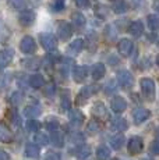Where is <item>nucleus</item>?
Masks as SVG:
<instances>
[{
    "mask_svg": "<svg viewBox=\"0 0 159 160\" xmlns=\"http://www.w3.org/2000/svg\"><path fill=\"white\" fill-rule=\"evenodd\" d=\"M140 85H141V92L146 100L149 102H154L155 98H156V85H155V81L152 78H142L140 81Z\"/></svg>",
    "mask_w": 159,
    "mask_h": 160,
    "instance_id": "nucleus-1",
    "label": "nucleus"
},
{
    "mask_svg": "<svg viewBox=\"0 0 159 160\" xmlns=\"http://www.w3.org/2000/svg\"><path fill=\"white\" fill-rule=\"evenodd\" d=\"M39 43L46 52H53L57 48V39L53 33L50 32H44L39 35Z\"/></svg>",
    "mask_w": 159,
    "mask_h": 160,
    "instance_id": "nucleus-2",
    "label": "nucleus"
},
{
    "mask_svg": "<svg viewBox=\"0 0 159 160\" xmlns=\"http://www.w3.org/2000/svg\"><path fill=\"white\" fill-rule=\"evenodd\" d=\"M20 50L23 52L24 54H28V56H31L32 53H35L36 52L35 39H33L32 36H29V35H25L20 42Z\"/></svg>",
    "mask_w": 159,
    "mask_h": 160,
    "instance_id": "nucleus-3",
    "label": "nucleus"
},
{
    "mask_svg": "<svg viewBox=\"0 0 159 160\" xmlns=\"http://www.w3.org/2000/svg\"><path fill=\"white\" fill-rule=\"evenodd\" d=\"M117 82L120 84L121 88L131 89L134 85V77L128 70H120V71L117 72Z\"/></svg>",
    "mask_w": 159,
    "mask_h": 160,
    "instance_id": "nucleus-4",
    "label": "nucleus"
},
{
    "mask_svg": "<svg viewBox=\"0 0 159 160\" xmlns=\"http://www.w3.org/2000/svg\"><path fill=\"white\" fill-rule=\"evenodd\" d=\"M98 91H99V87H98V85H94V84L92 85H88V87H84L81 91H80V93L77 96V103L78 104L85 103L94 93H96Z\"/></svg>",
    "mask_w": 159,
    "mask_h": 160,
    "instance_id": "nucleus-5",
    "label": "nucleus"
},
{
    "mask_svg": "<svg viewBox=\"0 0 159 160\" xmlns=\"http://www.w3.org/2000/svg\"><path fill=\"white\" fill-rule=\"evenodd\" d=\"M57 35H59V38L62 39V41H69V39L71 38V35H73V27H71V24L66 22V21L60 22L59 27H57Z\"/></svg>",
    "mask_w": 159,
    "mask_h": 160,
    "instance_id": "nucleus-6",
    "label": "nucleus"
},
{
    "mask_svg": "<svg viewBox=\"0 0 159 160\" xmlns=\"http://www.w3.org/2000/svg\"><path fill=\"white\" fill-rule=\"evenodd\" d=\"M142 148H144V142L140 137H133L128 139L127 149L131 155H138V153L142 150Z\"/></svg>",
    "mask_w": 159,
    "mask_h": 160,
    "instance_id": "nucleus-7",
    "label": "nucleus"
},
{
    "mask_svg": "<svg viewBox=\"0 0 159 160\" xmlns=\"http://www.w3.org/2000/svg\"><path fill=\"white\" fill-rule=\"evenodd\" d=\"M133 48H134L133 42H131L130 39H127V38L121 39V41L119 42V45H117L119 53H120V56H123V57H128V56H130L131 52H133Z\"/></svg>",
    "mask_w": 159,
    "mask_h": 160,
    "instance_id": "nucleus-8",
    "label": "nucleus"
},
{
    "mask_svg": "<svg viewBox=\"0 0 159 160\" xmlns=\"http://www.w3.org/2000/svg\"><path fill=\"white\" fill-rule=\"evenodd\" d=\"M149 116H151V112L148 109H144V107H137L133 112V120L136 124H142L144 121L149 118Z\"/></svg>",
    "mask_w": 159,
    "mask_h": 160,
    "instance_id": "nucleus-9",
    "label": "nucleus"
},
{
    "mask_svg": "<svg viewBox=\"0 0 159 160\" xmlns=\"http://www.w3.org/2000/svg\"><path fill=\"white\" fill-rule=\"evenodd\" d=\"M14 58V50L13 49H4L0 52V71L4 70Z\"/></svg>",
    "mask_w": 159,
    "mask_h": 160,
    "instance_id": "nucleus-10",
    "label": "nucleus"
},
{
    "mask_svg": "<svg viewBox=\"0 0 159 160\" xmlns=\"http://www.w3.org/2000/svg\"><path fill=\"white\" fill-rule=\"evenodd\" d=\"M69 118H70V124H71V125H74V127H80V125L84 122L85 117H84V114H82L78 109H70Z\"/></svg>",
    "mask_w": 159,
    "mask_h": 160,
    "instance_id": "nucleus-11",
    "label": "nucleus"
},
{
    "mask_svg": "<svg viewBox=\"0 0 159 160\" xmlns=\"http://www.w3.org/2000/svg\"><path fill=\"white\" fill-rule=\"evenodd\" d=\"M88 75V67L87 66H75L74 70H73V78H74L75 82L81 84V82L85 81Z\"/></svg>",
    "mask_w": 159,
    "mask_h": 160,
    "instance_id": "nucleus-12",
    "label": "nucleus"
},
{
    "mask_svg": "<svg viewBox=\"0 0 159 160\" xmlns=\"http://www.w3.org/2000/svg\"><path fill=\"white\" fill-rule=\"evenodd\" d=\"M110 107L115 113H123L127 109V102L123 96H115L112 99Z\"/></svg>",
    "mask_w": 159,
    "mask_h": 160,
    "instance_id": "nucleus-13",
    "label": "nucleus"
},
{
    "mask_svg": "<svg viewBox=\"0 0 159 160\" xmlns=\"http://www.w3.org/2000/svg\"><path fill=\"white\" fill-rule=\"evenodd\" d=\"M84 45L85 42L82 41V39H74V41L71 42L69 46H67V53L70 54V56H77L78 53H81V50L84 49Z\"/></svg>",
    "mask_w": 159,
    "mask_h": 160,
    "instance_id": "nucleus-14",
    "label": "nucleus"
},
{
    "mask_svg": "<svg viewBox=\"0 0 159 160\" xmlns=\"http://www.w3.org/2000/svg\"><path fill=\"white\" fill-rule=\"evenodd\" d=\"M18 21H20V24L23 27H31L33 24V21H35V14L31 10L23 11L20 14V17H18Z\"/></svg>",
    "mask_w": 159,
    "mask_h": 160,
    "instance_id": "nucleus-15",
    "label": "nucleus"
},
{
    "mask_svg": "<svg viewBox=\"0 0 159 160\" xmlns=\"http://www.w3.org/2000/svg\"><path fill=\"white\" fill-rule=\"evenodd\" d=\"M110 128L113 131H116V132H121V131H126L127 130L128 124H127L126 118H123V117H116V118L112 120Z\"/></svg>",
    "mask_w": 159,
    "mask_h": 160,
    "instance_id": "nucleus-16",
    "label": "nucleus"
},
{
    "mask_svg": "<svg viewBox=\"0 0 159 160\" xmlns=\"http://www.w3.org/2000/svg\"><path fill=\"white\" fill-rule=\"evenodd\" d=\"M128 32L134 36V38H140L144 32V24L141 21H133L128 27Z\"/></svg>",
    "mask_w": 159,
    "mask_h": 160,
    "instance_id": "nucleus-17",
    "label": "nucleus"
},
{
    "mask_svg": "<svg viewBox=\"0 0 159 160\" xmlns=\"http://www.w3.org/2000/svg\"><path fill=\"white\" fill-rule=\"evenodd\" d=\"M23 66L25 67V68L28 70H38L39 67L42 66V60L38 57H29V58H25V60H23Z\"/></svg>",
    "mask_w": 159,
    "mask_h": 160,
    "instance_id": "nucleus-18",
    "label": "nucleus"
},
{
    "mask_svg": "<svg viewBox=\"0 0 159 160\" xmlns=\"http://www.w3.org/2000/svg\"><path fill=\"white\" fill-rule=\"evenodd\" d=\"M105 72H106L105 64H102V63L94 64V67H92V78L95 79V81H99V79H102L103 75H105Z\"/></svg>",
    "mask_w": 159,
    "mask_h": 160,
    "instance_id": "nucleus-19",
    "label": "nucleus"
},
{
    "mask_svg": "<svg viewBox=\"0 0 159 160\" xmlns=\"http://www.w3.org/2000/svg\"><path fill=\"white\" fill-rule=\"evenodd\" d=\"M45 85V78L44 75L41 74H33V75L29 77V87L33 89H39V88H44Z\"/></svg>",
    "mask_w": 159,
    "mask_h": 160,
    "instance_id": "nucleus-20",
    "label": "nucleus"
},
{
    "mask_svg": "<svg viewBox=\"0 0 159 160\" xmlns=\"http://www.w3.org/2000/svg\"><path fill=\"white\" fill-rule=\"evenodd\" d=\"M92 114L98 117V118H105L108 117V112H106V107L102 102H96L92 106Z\"/></svg>",
    "mask_w": 159,
    "mask_h": 160,
    "instance_id": "nucleus-21",
    "label": "nucleus"
},
{
    "mask_svg": "<svg viewBox=\"0 0 159 160\" xmlns=\"http://www.w3.org/2000/svg\"><path fill=\"white\" fill-rule=\"evenodd\" d=\"M71 109V99H70V92L63 91L62 92V100H60V110L62 112H69Z\"/></svg>",
    "mask_w": 159,
    "mask_h": 160,
    "instance_id": "nucleus-22",
    "label": "nucleus"
},
{
    "mask_svg": "<svg viewBox=\"0 0 159 160\" xmlns=\"http://www.w3.org/2000/svg\"><path fill=\"white\" fill-rule=\"evenodd\" d=\"M50 143L53 146H56V148H63L64 146V137H63V134L62 132H59V131H54V132H52L50 134Z\"/></svg>",
    "mask_w": 159,
    "mask_h": 160,
    "instance_id": "nucleus-23",
    "label": "nucleus"
},
{
    "mask_svg": "<svg viewBox=\"0 0 159 160\" xmlns=\"http://www.w3.org/2000/svg\"><path fill=\"white\" fill-rule=\"evenodd\" d=\"M25 156L31 159H36L39 158V146L35 143H27L25 146Z\"/></svg>",
    "mask_w": 159,
    "mask_h": 160,
    "instance_id": "nucleus-24",
    "label": "nucleus"
},
{
    "mask_svg": "<svg viewBox=\"0 0 159 160\" xmlns=\"http://www.w3.org/2000/svg\"><path fill=\"white\" fill-rule=\"evenodd\" d=\"M8 4L17 11H27L28 10V3L27 0H8Z\"/></svg>",
    "mask_w": 159,
    "mask_h": 160,
    "instance_id": "nucleus-25",
    "label": "nucleus"
},
{
    "mask_svg": "<svg viewBox=\"0 0 159 160\" xmlns=\"http://www.w3.org/2000/svg\"><path fill=\"white\" fill-rule=\"evenodd\" d=\"M11 139H13L11 131L8 130L3 122H0V141H2V142H11Z\"/></svg>",
    "mask_w": 159,
    "mask_h": 160,
    "instance_id": "nucleus-26",
    "label": "nucleus"
},
{
    "mask_svg": "<svg viewBox=\"0 0 159 160\" xmlns=\"http://www.w3.org/2000/svg\"><path fill=\"white\" fill-rule=\"evenodd\" d=\"M96 159L98 160H109L110 159V149L106 145H100L96 149Z\"/></svg>",
    "mask_w": 159,
    "mask_h": 160,
    "instance_id": "nucleus-27",
    "label": "nucleus"
},
{
    "mask_svg": "<svg viewBox=\"0 0 159 160\" xmlns=\"http://www.w3.org/2000/svg\"><path fill=\"white\" fill-rule=\"evenodd\" d=\"M124 137L121 134H116V135H113V137L110 138V145L113 149H116V150H119V149H121L124 145Z\"/></svg>",
    "mask_w": 159,
    "mask_h": 160,
    "instance_id": "nucleus-28",
    "label": "nucleus"
},
{
    "mask_svg": "<svg viewBox=\"0 0 159 160\" xmlns=\"http://www.w3.org/2000/svg\"><path fill=\"white\" fill-rule=\"evenodd\" d=\"M45 127H46V130H48V131L54 132V131L59 130L60 122H59V120H57L56 117H48L46 121H45Z\"/></svg>",
    "mask_w": 159,
    "mask_h": 160,
    "instance_id": "nucleus-29",
    "label": "nucleus"
},
{
    "mask_svg": "<svg viewBox=\"0 0 159 160\" xmlns=\"http://www.w3.org/2000/svg\"><path fill=\"white\" fill-rule=\"evenodd\" d=\"M90 155H91V148L88 145H80L77 149H75V156L81 160L87 159Z\"/></svg>",
    "mask_w": 159,
    "mask_h": 160,
    "instance_id": "nucleus-30",
    "label": "nucleus"
},
{
    "mask_svg": "<svg viewBox=\"0 0 159 160\" xmlns=\"http://www.w3.org/2000/svg\"><path fill=\"white\" fill-rule=\"evenodd\" d=\"M24 114H25L27 117H29V118H35V117H38L39 114H41V107L33 106V104L27 106L25 109H24Z\"/></svg>",
    "mask_w": 159,
    "mask_h": 160,
    "instance_id": "nucleus-31",
    "label": "nucleus"
},
{
    "mask_svg": "<svg viewBox=\"0 0 159 160\" xmlns=\"http://www.w3.org/2000/svg\"><path fill=\"white\" fill-rule=\"evenodd\" d=\"M128 10V4L124 0H116L115 6H113V11L116 14H124Z\"/></svg>",
    "mask_w": 159,
    "mask_h": 160,
    "instance_id": "nucleus-32",
    "label": "nucleus"
},
{
    "mask_svg": "<svg viewBox=\"0 0 159 160\" xmlns=\"http://www.w3.org/2000/svg\"><path fill=\"white\" fill-rule=\"evenodd\" d=\"M71 20H73V24H74L77 28H81V27H84L85 22H87L84 14H81V13H73L71 14Z\"/></svg>",
    "mask_w": 159,
    "mask_h": 160,
    "instance_id": "nucleus-33",
    "label": "nucleus"
},
{
    "mask_svg": "<svg viewBox=\"0 0 159 160\" xmlns=\"http://www.w3.org/2000/svg\"><path fill=\"white\" fill-rule=\"evenodd\" d=\"M7 118L10 120V122L11 124H14V125H20L21 124V117L20 114H18V112L16 109H10L7 112Z\"/></svg>",
    "mask_w": 159,
    "mask_h": 160,
    "instance_id": "nucleus-34",
    "label": "nucleus"
},
{
    "mask_svg": "<svg viewBox=\"0 0 159 160\" xmlns=\"http://www.w3.org/2000/svg\"><path fill=\"white\" fill-rule=\"evenodd\" d=\"M35 145H39V146H46L49 143V137L46 134H42V132H36L35 134Z\"/></svg>",
    "mask_w": 159,
    "mask_h": 160,
    "instance_id": "nucleus-35",
    "label": "nucleus"
},
{
    "mask_svg": "<svg viewBox=\"0 0 159 160\" xmlns=\"http://www.w3.org/2000/svg\"><path fill=\"white\" fill-rule=\"evenodd\" d=\"M146 20H148V27L151 31H158L159 29V17L158 15H154V14H149L148 17H146Z\"/></svg>",
    "mask_w": 159,
    "mask_h": 160,
    "instance_id": "nucleus-36",
    "label": "nucleus"
},
{
    "mask_svg": "<svg viewBox=\"0 0 159 160\" xmlns=\"http://www.w3.org/2000/svg\"><path fill=\"white\" fill-rule=\"evenodd\" d=\"M25 128H27V131H29V132H39V130H41V122L31 118L27 121Z\"/></svg>",
    "mask_w": 159,
    "mask_h": 160,
    "instance_id": "nucleus-37",
    "label": "nucleus"
},
{
    "mask_svg": "<svg viewBox=\"0 0 159 160\" xmlns=\"http://www.w3.org/2000/svg\"><path fill=\"white\" fill-rule=\"evenodd\" d=\"M64 7H66V2L64 0H53V3L50 6V10L53 13H59V11L64 10Z\"/></svg>",
    "mask_w": 159,
    "mask_h": 160,
    "instance_id": "nucleus-38",
    "label": "nucleus"
},
{
    "mask_svg": "<svg viewBox=\"0 0 159 160\" xmlns=\"http://www.w3.org/2000/svg\"><path fill=\"white\" fill-rule=\"evenodd\" d=\"M24 100V95L21 93L20 91H17V92H13V95H11V98H10V102L11 104H14V106H18L21 102Z\"/></svg>",
    "mask_w": 159,
    "mask_h": 160,
    "instance_id": "nucleus-39",
    "label": "nucleus"
},
{
    "mask_svg": "<svg viewBox=\"0 0 159 160\" xmlns=\"http://www.w3.org/2000/svg\"><path fill=\"white\" fill-rule=\"evenodd\" d=\"M54 92H56V87H54V84H49L46 87H44V93L45 96L48 98H52L54 95Z\"/></svg>",
    "mask_w": 159,
    "mask_h": 160,
    "instance_id": "nucleus-40",
    "label": "nucleus"
},
{
    "mask_svg": "<svg viewBox=\"0 0 159 160\" xmlns=\"http://www.w3.org/2000/svg\"><path fill=\"white\" fill-rule=\"evenodd\" d=\"M149 153L154 156H159V139H155L149 146Z\"/></svg>",
    "mask_w": 159,
    "mask_h": 160,
    "instance_id": "nucleus-41",
    "label": "nucleus"
},
{
    "mask_svg": "<svg viewBox=\"0 0 159 160\" xmlns=\"http://www.w3.org/2000/svg\"><path fill=\"white\" fill-rule=\"evenodd\" d=\"M95 14H96V15H99L100 18H103L105 15H108V10L105 8V6L98 4L96 7H95Z\"/></svg>",
    "mask_w": 159,
    "mask_h": 160,
    "instance_id": "nucleus-42",
    "label": "nucleus"
},
{
    "mask_svg": "<svg viewBox=\"0 0 159 160\" xmlns=\"http://www.w3.org/2000/svg\"><path fill=\"white\" fill-rule=\"evenodd\" d=\"M74 3L77 4V7H80V8H84V10L90 8V6H91L90 0H74Z\"/></svg>",
    "mask_w": 159,
    "mask_h": 160,
    "instance_id": "nucleus-43",
    "label": "nucleus"
},
{
    "mask_svg": "<svg viewBox=\"0 0 159 160\" xmlns=\"http://www.w3.org/2000/svg\"><path fill=\"white\" fill-rule=\"evenodd\" d=\"M88 131L91 132V134H96L98 131H99V124H98L96 121H91L90 124H88Z\"/></svg>",
    "mask_w": 159,
    "mask_h": 160,
    "instance_id": "nucleus-44",
    "label": "nucleus"
},
{
    "mask_svg": "<svg viewBox=\"0 0 159 160\" xmlns=\"http://www.w3.org/2000/svg\"><path fill=\"white\" fill-rule=\"evenodd\" d=\"M45 160H60V155L57 152H48L45 156Z\"/></svg>",
    "mask_w": 159,
    "mask_h": 160,
    "instance_id": "nucleus-45",
    "label": "nucleus"
},
{
    "mask_svg": "<svg viewBox=\"0 0 159 160\" xmlns=\"http://www.w3.org/2000/svg\"><path fill=\"white\" fill-rule=\"evenodd\" d=\"M0 160H11L10 155L4 149H2V148H0Z\"/></svg>",
    "mask_w": 159,
    "mask_h": 160,
    "instance_id": "nucleus-46",
    "label": "nucleus"
},
{
    "mask_svg": "<svg viewBox=\"0 0 159 160\" xmlns=\"http://www.w3.org/2000/svg\"><path fill=\"white\" fill-rule=\"evenodd\" d=\"M154 8H155V11L159 14V0H155L154 2Z\"/></svg>",
    "mask_w": 159,
    "mask_h": 160,
    "instance_id": "nucleus-47",
    "label": "nucleus"
},
{
    "mask_svg": "<svg viewBox=\"0 0 159 160\" xmlns=\"http://www.w3.org/2000/svg\"><path fill=\"white\" fill-rule=\"evenodd\" d=\"M156 64L159 66V54H158V57H156Z\"/></svg>",
    "mask_w": 159,
    "mask_h": 160,
    "instance_id": "nucleus-48",
    "label": "nucleus"
},
{
    "mask_svg": "<svg viewBox=\"0 0 159 160\" xmlns=\"http://www.w3.org/2000/svg\"><path fill=\"white\" fill-rule=\"evenodd\" d=\"M156 135H159V128H158V130H156Z\"/></svg>",
    "mask_w": 159,
    "mask_h": 160,
    "instance_id": "nucleus-49",
    "label": "nucleus"
},
{
    "mask_svg": "<svg viewBox=\"0 0 159 160\" xmlns=\"http://www.w3.org/2000/svg\"><path fill=\"white\" fill-rule=\"evenodd\" d=\"M112 160H120V159H117V158H116V159H112Z\"/></svg>",
    "mask_w": 159,
    "mask_h": 160,
    "instance_id": "nucleus-50",
    "label": "nucleus"
},
{
    "mask_svg": "<svg viewBox=\"0 0 159 160\" xmlns=\"http://www.w3.org/2000/svg\"><path fill=\"white\" fill-rule=\"evenodd\" d=\"M158 45H159V43H158Z\"/></svg>",
    "mask_w": 159,
    "mask_h": 160,
    "instance_id": "nucleus-51",
    "label": "nucleus"
}]
</instances>
